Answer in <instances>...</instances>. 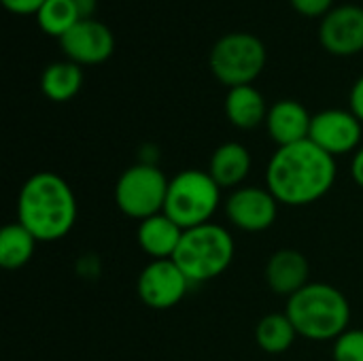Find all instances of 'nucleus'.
Returning a JSON list of instances; mask_svg holds the SVG:
<instances>
[{
	"instance_id": "f257e3e1",
	"label": "nucleus",
	"mask_w": 363,
	"mask_h": 361,
	"mask_svg": "<svg viewBox=\"0 0 363 361\" xmlns=\"http://www.w3.org/2000/svg\"><path fill=\"white\" fill-rule=\"evenodd\" d=\"M336 181V157L313 140L279 147L266 168V187L287 206H306L321 200Z\"/></svg>"
},
{
	"instance_id": "f03ea898",
	"label": "nucleus",
	"mask_w": 363,
	"mask_h": 361,
	"mask_svg": "<svg viewBox=\"0 0 363 361\" xmlns=\"http://www.w3.org/2000/svg\"><path fill=\"white\" fill-rule=\"evenodd\" d=\"M17 221L38 243L64 238L77 223V198L68 181L55 172H34L19 189Z\"/></svg>"
},
{
	"instance_id": "7ed1b4c3",
	"label": "nucleus",
	"mask_w": 363,
	"mask_h": 361,
	"mask_svg": "<svg viewBox=\"0 0 363 361\" xmlns=\"http://www.w3.org/2000/svg\"><path fill=\"white\" fill-rule=\"evenodd\" d=\"M298 336L308 340H336L349 330L351 306L347 296L328 283H308L287 300L285 309Z\"/></svg>"
},
{
	"instance_id": "20e7f679",
	"label": "nucleus",
	"mask_w": 363,
	"mask_h": 361,
	"mask_svg": "<svg viewBox=\"0 0 363 361\" xmlns=\"http://www.w3.org/2000/svg\"><path fill=\"white\" fill-rule=\"evenodd\" d=\"M234 253L236 245L232 234L211 221L185 230L172 260L189 283H206L221 277L230 268Z\"/></svg>"
},
{
	"instance_id": "39448f33",
	"label": "nucleus",
	"mask_w": 363,
	"mask_h": 361,
	"mask_svg": "<svg viewBox=\"0 0 363 361\" xmlns=\"http://www.w3.org/2000/svg\"><path fill=\"white\" fill-rule=\"evenodd\" d=\"M221 204V187L208 170H181L168 183L164 213L183 230L211 223Z\"/></svg>"
},
{
	"instance_id": "423d86ee",
	"label": "nucleus",
	"mask_w": 363,
	"mask_h": 361,
	"mask_svg": "<svg viewBox=\"0 0 363 361\" xmlns=\"http://www.w3.org/2000/svg\"><path fill=\"white\" fill-rule=\"evenodd\" d=\"M266 66V45L251 32H228L211 49V70L228 87L253 85Z\"/></svg>"
},
{
	"instance_id": "0eeeda50",
	"label": "nucleus",
	"mask_w": 363,
	"mask_h": 361,
	"mask_svg": "<svg viewBox=\"0 0 363 361\" xmlns=\"http://www.w3.org/2000/svg\"><path fill=\"white\" fill-rule=\"evenodd\" d=\"M166 174L153 164H134L121 172L115 185V204L117 209L138 223L164 213L168 196Z\"/></svg>"
},
{
	"instance_id": "6e6552de",
	"label": "nucleus",
	"mask_w": 363,
	"mask_h": 361,
	"mask_svg": "<svg viewBox=\"0 0 363 361\" xmlns=\"http://www.w3.org/2000/svg\"><path fill=\"white\" fill-rule=\"evenodd\" d=\"M189 285L191 283L174 260H151L138 274L136 291L145 306L168 311L185 298Z\"/></svg>"
},
{
	"instance_id": "1a4fd4ad",
	"label": "nucleus",
	"mask_w": 363,
	"mask_h": 361,
	"mask_svg": "<svg viewBox=\"0 0 363 361\" xmlns=\"http://www.w3.org/2000/svg\"><path fill=\"white\" fill-rule=\"evenodd\" d=\"M225 215L242 232H266L277 221L279 200L268 187H238L225 200Z\"/></svg>"
},
{
	"instance_id": "9d476101",
	"label": "nucleus",
	"mask_w": 363,
	"mask_h": 361,
	"mask_svg": "<svg viewBox=\"0 0 363 361\" xmlns=\"http://www.w3.org/2000/svg\"><path fill=\"white\" fill-rule=\"evenodd\" d=\"M308 140H313L332 157L351 153L362 143V121L351 111L325 109L313 115Z\"/></svg>"
},
{
	"instance_id": "9b49d317",
	"label": "nucleus",
	"mask_w": 363,
	"mask_h": 361,
	"mask_svg": "<svg viewBox=\"0 0 363 361\" xmlns=\"http://www.w3.org/2000/svg\"><path fill=\"white\" fill-rule=\"evenodd\" d=\"M62 51L66 57L79 66L102 64L113 55L115 36L111 28L98 19H79L62 38Z\"/></svg>"
},
{
	"instance_id": "f8f14e48",
	"label": "nucleus",
	"mask_w": 363,
	"mask_h": 361,
	"mask_svg": "<svg viewBox=\"0 0 363 361\" xmlns=\"http://www.w3.org/2000/svg\"><path fill=\"white\" fill-rule=\"evenodd\" d=\"M321 45L336 55H353L363 49V6H332L319 28Z\"/></svg>"
},
{
	"instance_id": "ddd939ff",
	"label": "nucleus",
	"mask_w": 363,
	"mask_h": 361,
	"mask_svg": "<svg viewBox=\"0 0 363 361\" xmlns=\"http://www.w3.org/2000/svg\"><path fill=\"white\" fill-rule=\"evenodd\" d=\"M266 283L268 287L283 298H291L296 296L300 289H304L311 281V266L304 253L296 251V249H281L277 253L270 255V260L266 262V270H264Z\"/></svg>"
},
{
	"instance_id": "4468645a",
	"label": "nucleus",
	"mask_w": 363,
	"mask_h": 361,
	"mask_svg": "<svg viewBox=\"0 0 363 361\" xmlns=\"http://www.w3.org/2000/svg\"><path fill=\"white\" fill-rule=\"evenodd\" d=\"M313 115L298 100H279L270 106L266 117V128L270 138L279 147L296 145L308 138Z\"/></svg>"
},
{
	"instance_id": "2eb2a0df",
	"label": "nucleus",
	"mask_w": 363,
	"mask_h": 361,
	"mask_svg": "<svg viewBox=\"0 0 363 361\" xmlns=\"http://www.w3.org/2000/svg\"><path fill=\"white\" fill-rule=\"evenodd\" d=\"M183 232L185 230L166 213H160L138 223L136 240L151 260H172L181 245Z\"/></svg>"
},
{
	"instance_id": "dca6fc26",
	"label": "nucleus",
	"mask_w": 363,
	"mask_h": 361,
	"mask_svg": "<svg viewBox=\"0 0 363 361\" xmlns=\"http://www.w3.org/2000/svg\"><path fill=\"white\" fill-rule=\"evenodd\" d=\"M251 172V153L240 143H223L219 145L208 164V174L221 189L240 187V183Z\"/></svg>"
},
{
	"instance_id": "f3484780",
	"label": "nucleus",
	"mask_w": 363,
	"mask_h": 361,
	"mask_svg": "<svg viewBox=\"0 0 363 361\" xmlns=\"http://www.w3.org/2000/svg\"><path fill=\"white\" fill-rule=\"evenodd\" d=\"M268 106L262 96V91L253 85H238L230 87L225 96V115L234 128L240 130H253L262 123H266Z\"/></svg>"
},
{
	"instance_id": "a211bd4d",
	"label": "nucleus",
	"mask_w": 363,
	"mask_h": 361,
	"mask_svg": "<svg viewBox=\"0 0 363 361\" xmlns=\"http://www.w3.org/2000/svg\"><path fill=\"white\" fill-rule=\"evenodd\" d=\"M83 87V68L70 60L53 62L43 70L40 89L53 102H68Z\"/></svg>"
},
{
	"instance_id": "6ab92c4d",
	"label": "nucleus",
	"mask_w": 363,
	"mask_h": 361,
	"mask_svg": "<svg viewBox=\"0 0 363 361\" xmlns=\"http://www.w3.org/2000/svg\"><path fill=\"white\" fill-rule=\"evenodd\" d=\"M36 238L30 230H26L19 221L9 223L0 230V266L4 270L23 268L36 249Z\"/></svg>"
},
{
	"instance_id": "aec40b11",
	"label": "nucleus",
	"mask_w": 363,
	"mask_h": 361,
	"mask_svg": "<svg viewBox=\"0 0 363 361\" xmlns=\"http://www.w3.org/2000/svg\"><path fill=\"white\" fill-rule=\"evenodd\" d=\"M298 332L289 321L287 313H270L259 319L255 326V343L262 351L270 355H279L291 349Z\"/></svg>"
},
{
	"instance_id": "412c9836",
	"label": "nucleus",
	"mask_w": 363,
	"mask_h": 361,
	"mask_svg": "<svg viewBox=\"0 0 363 361\" xmlns=\"http://www.w3.org/2000/svg\"><path fill=\"white\" fill-rule=\"evenodd\" d=\"M36 19L43 32L62 38L81 19V15L74 0H45L40 11L36 13Z\"/></svg>"
},
{
	"instance_id": "4be33fe9",
	"label": "nucleus",
	"mask_w": 363,
	"mask_h": 361,
	"mask_svg": "<svg viewBox=\"0 0 363 361\" xmlns=\"http://www.w3.org/2000/svg\"><path fill=\"white\" fill-rule=\"evenodd\" d=\"M334 361H363V330H347L334 340Z\"/></svg>"
},
{
	"instance_id": "5701e85b",
	"label": "nucleus",
	"mask_w": 363,
	"mask_h": 361,
	"mask_svg": "<svg viewBox=\"0 0 363 361\" xmlns=\"http://www.w3.org/2000/svg\"><path fill=\"white\" fill-rule=\"evenodd\" d=\"M332 2L334 0H291L294 9L306 17H319V15H325L330 9H332Z\"/></svg>"
},
{
	"instance_id": "b1692460",
	"label": "nucleus",
	"mask_w": 363,
	"mask_h": 361,
	"mask_svg": "<svg viewBox=\"0 0 363 361\" xmlns=\"http://www.w3.org/2000/svg\"><path fill=\"white\" fill-rule=\"evenodd\" d=\"M2 4L17 15H32V13L36 15L45 4V0H2Z\"/></svg>"
},
{
	"instance_id": "393cba45",
	"label": "nucleus",
	"mask_w": 363,
	"mask_h": 361,
	"mask_svg": "<svg viewBox=\"0 0 363 361\" xmlns=\"http://www.w3.org/2000/svg\"><path fill=\"white\" fill-rule=\"evenodd\" d=\"M349 111L363 123V77H359L349 94Z\"/></svg>"
},
{
	"instance_id": "a878e982",
	"label": "nucleus",
	"mask_w": 363,
	"mask_h": 361,
	"mask_svg": "<svg viewBox=\"0 0 363 361\" xmlns=\"http://www.w3.org/2000/svg\"><path fill=\"white\" fill-rule=\"evenodd\" d=\"M351 177L359 187H363V147L355 151V155L351 160Z\"/></svg>"
},
{
	"instance_id": "bb28decb",
	"label": "nucleus",
	"mask_w": 363,
	"mask_h": 361,
	"mask_svg": "<svg viewBox=\"0 0 363 361\" xmlns=\"http://www.w3.org/2000/svg\"><path fill=\"white\" fill-rule=\"evenodd\" d=\"M74 4H77V11H79L81 19H91L94 13H96L98 0H74Z\"/></svg>"
}]
</instances>
